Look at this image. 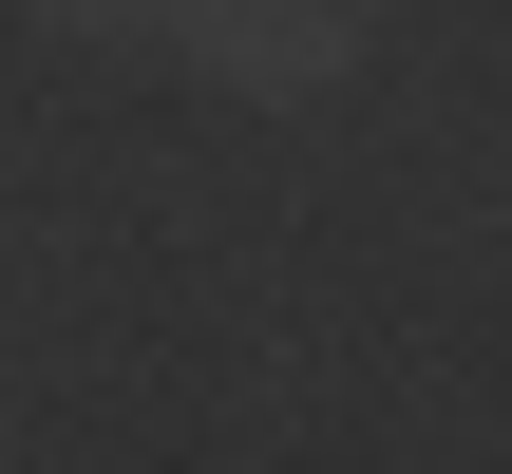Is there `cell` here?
Wrapping results in <instances>:
<instances>
[{"instance_id": "1", "label": "cell", "mask_w": 512, "mask_h": 474, "mask_svg": "<svg viewBox=\"0 0 512 474\" xmlns=\"http://www.w3.org/2000/svg\"><path fill=\"white\" fill-rule=\"evenodd\" d=\"M361 38H380V0H171V57L247 114H323L361 76Z\"/></svg>"}, {"instance_id": "2", "label": "cell", "mask_w": 512, "mask_h": 474, "mask_svg": "<svg viewBox=\"0 0 512 474\" xmlns=\"http://www.w3.org/2000/svg\"><path fill=\"white\" fill-rule=\"evenodd\" d=\"M38 38H76V57H152L171 0H38Z\"/></svg>"}]
</instances>
